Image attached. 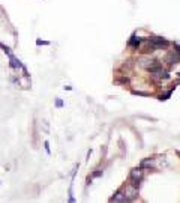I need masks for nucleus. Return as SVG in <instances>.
Listing matches in <instances>:
<instances>
[{"mask_svg":"<svg viewBox=\"0 0 180 203\" xmlns=\"http://www.w3.org/2000/svg\"><path fill=\"white\" fill-rule=\"evenodd\" d=\"M8 56H9V65H11V68L17 69V68H23V66H24V65L21 63V62L18 60L14 54H12V53H11V54H8Z\"/></svg>","mask_w":180,"mask_h":203,"instance_id":"nucleus-1","label":"nucleus"},{"mask_svg":"<svg viewBox=\"0 0 180 203\" xmlns=\"http://www.w3.org/2000/svg\"><path fill=\"white\" fill-rule=\"evenodd\" d=\"M56 105H57V107H62V105H63V102H62L60 99H57V101H56Z\"/></svg>","mask_w":180,"mask_h":203,"instance_id":"nucleus-3","label":"nucleus"},{"mask_svg":"<svg viewBox=\"0 0 180 203\" xmlns=\"http://www.w3.org/2000/svg\"><path fill=\"white\" fill-rule=\"evenodd\" d=\"M0 48H2V50L6 53V54H11V50H9V47H6L5 44H2V42H0Z\"/></svg>","mask_w":180,"mask_h":203,"instance_id":"nucleus-2","label":"nucleus"}]
</instances>
